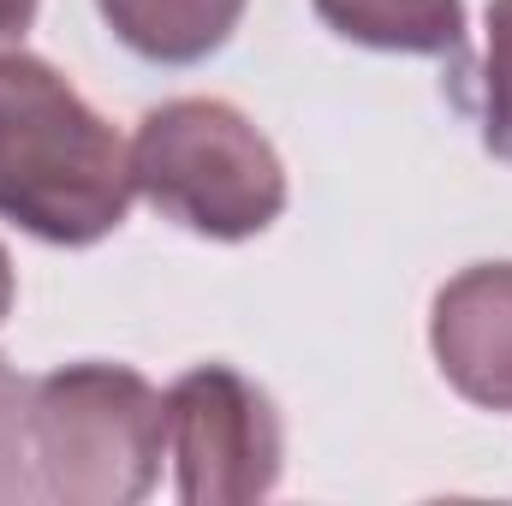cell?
<instances>
[{
	"label": "cell",
	"mask_w": 512,
	"mask_h": 506,
	"mask_svg": "<svg viewBox=\"0 0 512 506\" xmlns=\"http://www.w3.org/2000/svg\"><path fill=\"white\" fill-rule=\"evenodd\" d=\"M483 143L512 161V0H489V54H483Z\"/></svg>",
	"instance_id": "obj_9"
},
{
	"label": "cell",
	"mask_w": 512,
	"mask_h": 506,
	"mask_svg": "<svg viewBox=\"0 0 512 506\" xmlns=\"http://www.w3.org/2000/svg\"><path fill=\"white\" fill-rule=\"evenodd\" d=\"M429 346L471 405L512 411V262H477L435 292Z\"/></svg>",
	"instance_id": "obj_5"
},
{
	"label": "cell",
	"mask_w": 512,
	"mask_h": 506,
	"mask_svg": "<svg viewBox=\"0 0 512 506\" xmlns=\"http://www.w3.org/2000/svg\"><path fill=\"white\" fill-rule=\"evenodd\" d=\"M137 191L203 239H256L286 209V167L274 143L227 102L185 96L143 114L131 137Z\"/></svg>",
	"instance_id": "obj_3"
},
{
	"label": "cell",
	"mask_w": 512,
	"mask_h": 506,
	"mask_svg": "<svg viewBox=\"0 0 512 506\" xmlns=\"http://www.w3.org/2000/svg\"><path fill=\"white\" fill-rule=\"evenodd\" d=\"M42 501L30 459V381L0 358V506Z\"/></svg>",
	"instance_id": "obj_8"
},
{
	"label": "cell",
	"mask_w": 512,
	"mask_h": 506,
	"mask_svg": "<svg viewBox=\"0 0 512 506\" xmlns=\"http://www.w3.org/2000/svg\"><path fill=\"white\" fill-rule=\"evenodd\" d=\"M108 30L155 66L209 60L245 18V0H96Z\"/></svg>",
	"instance_id": "obj_6"
},
{
	"label": "cell",
	"mask_w": 512,
	"mask_h": 506,
	"mask_svg": "<svg viewBox=\"0 0 512 506\" xmlns=\"http://www.w3.org/2000/svg\"><path fill=\"white\" fill-rule=\"evenodd\" d=\"M316 18L382 54H465V0H310Z\"/></svg>",
	"instance_id": "obj_7"
},
{
	"label": "cell",
	"mask_w": 512,
	"mask_h": 506,
	"mask_svg": "<svg viewBox=\"0 0 512 506\" xmlns=\"http://www.w3.org/2000/svg\"><path fill=\"white\" fill-rule=\"evenodd\" d=\"M12 316V256H6V245H0V322Z\"/></svg>",
	"instance_id": "obj_11"
},
{
	"label": "cell",
	"mask_w": 512,
	"mask_h": 506,
	"mask_svg": "<svg viewBox=\"0 0 512 506\" xmlns=\"http://www.w3.org/2000/svg\"><path fill=\"white\" fill-rule=\"evenodd\" d=\"M36 18V0H0V48H12Z\"/></svg>",
	"instance_id": "obj_10"
},
{
	"label": "cell",
	"mask_w": 512,
	"mask_h": 506,
	"mask_svg": "<svg viewBox=\"0 0 512 506\" xmlns=\"http://www.w3.org/2000/svg\"><path fill=\"white\" fill-rule=\"evenodd\" d=\"M167 459L185 506H251L280 483L274 399L227 364H197L167 387Z\"/></svg>",
	"instance_id": "obj_4"
},
{
	"label": "cell",
	"mask_w": 512,
	"mask_h": 506,
	"mask_svg": "<svg viewBox=\"0 0 512 506\" xmlns=\"http://www.w3.org/2000/svg\"><path fill=\"white\" fill-rule=\"evenodd\" d=\"M131 197L126 137L48 60L0 48V215L48 245H96Z\"/></svg>",
	"instance_id": "obj_1"
},
{
	"label": "cell",
	"mask_w": 512,
	"mask_h": 506,
	"mask_svg": "<svg viewBox=\"0 0 512 506\" xmlns=\"http://www.w3.org/2000/svg\"><path fill=\"white\" fill-rule=\"evenodd\" d=\"M30 459L54 506L143 501L167 459V393L126 364H66L30 387Z\"/></svg>",
	"instance_id": "obj_2"
}]
</instances>
